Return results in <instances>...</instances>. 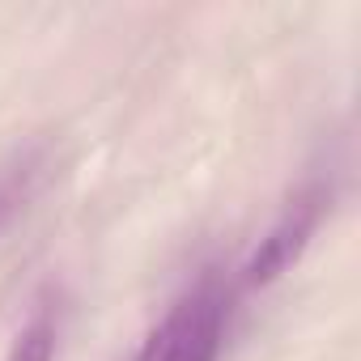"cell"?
<instances>
[{
    "label": "cell",
    "instance_id": "6da1fadb",
    "mask_svg": "<svg viewBox=\"0 0 361 361\" xmlns=\"http://www.w3.org/2000/svg\"><path fill=\"white\" fill-rule=\"evenodd\" d=\"M226 340V289L217 276H200L174 298L166 319L149 331L136 361H217Z\"/></svg>",
    "mask_w": 361,
    "mask_h": 361
},
{
    "label": "cell",
    "instance_id": "7a4b0ae2",
    "mask_svg": "<svg viewBox=\"0 0 361 361\" xmlns=\"http://www.w3.org/2000/svg\"><path fill=\"white\" fill-rule=\"evenodd\" d=\"M323 204H327V196H323L319 188L298 192V196L285 204V213L272 221V230L259 238V247L247 255V264L238 268V285H243V289H264V285H272V281L306 251L310 234L319 230Z\"/></svg>",
    "mask_w": 361,
    "mask_h": 361
},
{
    "label": "cell",
    "instance_id": "3957f363",
    "mask_svg": "<svg viewBox=\"0 0 361 361\" xmlns=\"http://www.w3.org/2000/svg\"><path fill=\"white\" fill-rule=\"evenodd\" d=\"M56 340H60V314L51 302H39L30 319L18 327L5 361H56Z\"/></svg>",
    "mask_w": 361,
    "mask_h": 361
},
{
    "label": "cell",
    "instance_id": "277c9868",
    "mask_svg": "<svg viewBox=\"0 0 361 361\" xmlns=\"http://www.w3.org/2000/svg\"><path fill=\"white\" fill-rule=\"evenodd\" d=\"M35 170H39V161L26 157V161H18V166H9L5 174H0V230H5L9 217L26 204V196L35 188Z\"/></svg>",
    "mask_w": 361,
    "mask_h": 361
}]
</instances>
